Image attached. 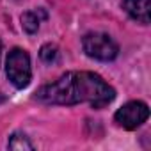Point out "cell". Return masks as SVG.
<instances>
[{
	"label": "cell",
	"instance_id": "obj_1",
	"mask_svg": "<svg viewBox=\"0 0 151 151\" xmlns=\"http://www.w3.org/2000/svg\"><path fill=\"white\" fill-rule=\"evenodd\" d=\"M37 98L45 103L55 105L89 103L94 109H103L116 98V91L96 73L73 71L62 75L53 84L41 87Z\"/></svg>",
	"mask_w": 151,
	"mask_h": 151
},
{
	"label": "cell",
	"instance_id": "obj_2",
	"mask_svg": "<svg viewBox=\"0 0 151 151\" xmlns=\"http://www.w3.org/2000/svg\"><path fill=\"white\" fill-rule=\"evenodd\" d=\"M82 46H84V52L96 60H112L117 57V52H119L117 43L109 34H103V32H89L82 39Z\"/></svg>",
	"mask_w": 151,
	"mask_h": 151
},
{
	"label": "cell",
	"instance_id": "obj_3",
	"mask_svg": "<svg viewBox=\"0 0 151 151\" xmlns=\"http://www.w3.org/2000/svg\"><path fill=\"white\" fill-rule=\"evenodd\" d=\"M7 77L11 84L18 89H23L30 84V57L22 48H13L7 55Z\"/></svg>",
	"mask_w": 151,
	"mask_h": 151
},
{
	"label": "cell",
	"instance_id": "obj_4",
	"mask_svg": "<svg viewBox=\"0 0 151 151\" xmlns=\"http://www.w3.org/2000/svg\"><path fill=\"white\" fill-rule=\"evenodd\" d=\"M149 117V109L144 101H130L116 112V123L124 130H135Z\"/></svg>",
	"mask_w": 151,
	"mask_h": 151
},
{
	"label": "cell",
	"instance_id": "obj_5",
	"mask_svg": "<svg viewBox=\"0 0 151 151\" xmlns=\"http://www.w3.org/2000/svg\"><path fill=\"white\" fill-rule=\"evenodd\" d=\"M123 9L135 22L147 25L151 14V0H123Z\"/></svg>",
	"mask_w": 151,
	"mask_h": 151
},
{
	"label": "cell",
	"instance_id": "obj_6",
	"mask_svg": "<svg viewBox=\"0 0 151 151\" xmlns=\"http://www.w3.org/2000/svg\"><path fill=\"white\" fill-rule=\"evenodd\" d=\"M22 27H23V30L29 32V34L37 32V29H39V16H37V13H34V11L23 13V14H22Z\"/></svg>",
	"mask_w": 151,
	"mask_h": 151
},
{
	"label": "cell",
	"instance_id": "obj_7",
	"mask_svg": "<svg viewBox=\"0 0 151 151\" xmlns=\"http://www.w3.org/2000/svg\"><path fill=\"white\" fill-rule=\"evenodd\" d=\"M39 57H41L46 64H52V62L57 60V57H59V50H57L55 45H45V46L41 48V52H39Z\"/></svg>",
	"mask_w": 151,
	"mask_h": 151
},
{
	"label": "cell",
	"instance_id": "obj_8",
	"mask_svg": "<svg viewBox=\"0 0 151 151\" xmlns=\"http://www.w3.org/2000/svg\"><path fill=\"white\" fill-rule=\"evenodd\" d=\"M9 147L11 149H32V144L29 142V139L22 133H14L9 139Z\"/></svg>",
	"mask_w": 151,
	"mask_h": 151
},
{
	"label": "cell",
	"instance_id": "obj_9",
	"mask_svg": "<svg viewBox=\"0 0 151 151\" xmlns=\"http://www.w3.org/2000/svg\"><path fill=\"white\" fill-rule=\"evenodd\" d=\"M0 52H2V43H0Z\"/></svg>",
	"mask_w": 151,
	"mask_h": 151
}]
</instances>
